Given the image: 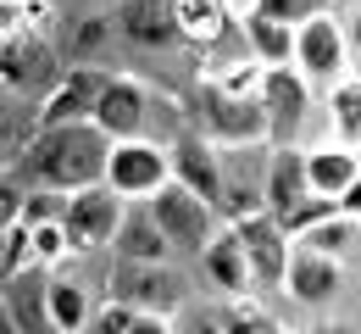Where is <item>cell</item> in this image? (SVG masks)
<instances>
[{"label": "cell", "instance_id": "cell-1", "mask_svg": "<svg viewBox=\"0 0 361 334\" xmlns=\"http://www.w3.org/2000/svg\"><path fill=\"white\" fill-rule=\"evenodd\" d=\"M111 150L117 140L100 129V123H61V129H39V140L28 150V162L6 179H23V184H45V190H94L106 184V167H111Z\"/></svg>", "mask_w": 361, "mask_h": 334}, {"label": "cell", "instance_id": "cell-2", "mask_svg": "<svg viewBox=\"0 0 361 334\" xmlns=\"http://www.w3.org/2000/svg\"><path fill=\"white\" fill-rule=\"evenodd\" d=\"M189 123H195V134H206L217 150H233V145H272L262 95H239V90H228L217 78H200V84H195V95H189Z\"/></svg>", "mask_w": 361, "mask_h": 334}, {"label": "cell", "instance_id": "cell-3", "mask_svg": "<svg viewBox=\"0 0 361 334\" xmlns=\"http://www.w3.org/2000/svg\"><path fill=\"white\" fill-rule=\"evenodd\" d=\"M267 212L300 239L306 229H317L322 217H334L339 206L312 195L306 179V145H272V167H267Z\"/></svg>", "mask_w": 361, "mask_h": 334}, {"label": "cell", "instance_id": "cell-4", "mask_svg": "<svg viewBox=\"0 0 361 334\" xmlns=\"http://www.w3.org/2000/svg\"><path fill=\"white\" fill-rule=\"evenodd\" d=\"M106 301H123L134 312H156V318H178L189 306V290L178 279V262H117L106 268Z\"/></svg>", "mask_w": 361, "mask_h": 334}, {"label": "cell", "instance_id": "cell-5", "mask_svg": "<svg viewBox=\"0 0 361 334\" xmlns=\"http://www.w3.org/2000/svg\"><path fill=\"white\" fill-rule=\"evenodd\" d=\"M173 184V150L167 140L145 134V140H117L111 167H106V190H117L128 206H145Z\"/></svg>", "mask_w": 361, "mask_h": 334}, {"label": "cell", "instance_id": "cell-6", "mask_svg": "<svg viewBox=\"0 0 361 334\" xmlns=\"http://www.w3.org/2000/svg\"><path fill=\"white\" fill-rule=\"evenodd\" d=\"M150 212H156V223H161V234L173 239V251L178 256H206V245L228 229V217L212 206V201H200L195 190H183V184H167V190L150 201Z\"/></svg>", "mask_w": 361, "mask_h": 334}, {"label": "cell", "instance_id": "cell-7", "mask_svg": "<svg viewBox=\"0 0 361 334\" xmlns=\"http://www.w3.org/2000/svg\"><path fill=\"white\" fill-rule=\"evenodd\" d=\"M262 106H267V140L272 145H300L312 129L317 84L300 67H267L262 78Z\"/></svg>", "mask_w": 361, "mask_h": 334}, {"label": "cell", "instance_id": "cell-8", "mask_svg": "<svg viewBox=\"0 0 361 334\" xmlns=\"http://www.w3.org/2000/svg\"><path fill=\"white\" fill-rule=\"evenodd\" d=\"M123 217H128V201H123L117 190H106V184H94V190H73L67 217H61V229H67V239H73V256L111 251L117 234H123Z\"/></svg>", "mask_w": 361, "mask_h": 334}, {"label": "cell", "instance_id": "cell-9", "mask_svg": "<svg viewBox=\"0 0 361 334\" xmlns=\"http://www.w3.org/2000/svg\"><path fill=\"white\" fill-rule=\"evenodd\" d=\"M233 234L245 239V256H250V273H256V295L267 301L283 290L289 279V262H295V234L272 217V212H256V217H239Z\"/></svg>", "mask_w": 361, "mask_h": 334}, {"label": "cell", "instance_id": "cell-10", "mask_svg": "<svg viewBox=\"0 0 361 334\" xmlns=\"http://www.w3.org/2000/svg\"><path fill=\"white\" fill-rule=\"evenodd\" d=\"M295 67L312 78L317 90H334V84H345L350 73H356V56H350V40H345V28H339V6L328 11V17H312L306 28H300V45H295Z\"/></svg>", "mask_w": 361, "mask_h": 334}, {"label": "cell", "instance_id": "cell-11", "mask_svg": "<svg viewBox=\"0 0 361 334\" xmlns=\"http://www.w3.org/2000/svg\"><path fill=\"white\" fill-rule=\"evenodd\" d=\"M111 17H117V40H128L139 50L183 45L178 0H111Z\"/></svg>", "mask_w": 361, "mask_h": 334}, {"label": "cell", "instance_id": "cell-12", "mask_svg": "<svg viewBox=\"0 0 361 334\" xmlns=\"http://www.w3.org/2000/svg\"><path fill=\"white\" fill-rule=\"evenodd\" d=\"M150 100H156V90H150L145 78L111 73L106 95L94 106V123H100L111 140H145V134H150Z\"/></svg>", "mask_w": 361, "mask_h": 334}, {"label": "cell", "instance_id": "cell-13", "mask_svg": "<svg viewBox=\"0 0 361 334\" xmlns=\"http://www.w3.org/2000/svg\"><path fill=\"white\" fill-rule=\"evenodd\" d=\"M167 150H173V184L195 190L200 201H212L223 212V150L206 140V134H195V129L173 134Z\"/></svg>", "mask_w": 361, "mask_h": 334}, {"label": "cell", "instance_id": "cell-14", "mask_svg": "<svg viewBox=\"0 0 361 334\" xmlns=\"http://www.w3.org/2000/svg\"><path fill=\"white\" fill-rule=\"evenodd\" d=\"M345 273H350V268H339L334 256H322V251H312V245L295 239V262H289L283 295H289L295 306H306V312H322V306H334V301L345 295Z\"/></svg>", "mask_w": 361, "mask_h": 334}, {"label": "cell", "instance_id": "cell-15", "mask_svg": "<svg viewBox=\"0 0 361 334\" xmlns=\"http://www.w3.org/2000/svg\"><path fill=\"white\" fill-rule=\"evenodd\" d=\"M111 73L106 67H67L61 84L50 90V100L39 106V123L45 129H61V123H94V106L106 95Z\"/></svg>", "mask_w": 361, "mask_h": 334}, {"label": "cell", "instance_id": "cell-16", "mask_svg": "<svg viewBox=\"0 0 361 334\" xmlns=\"http://www.w3.org/2000/svg\"><path fill=\"white\" fill-rule=\"evenodd\" d=\"M0 318L17 334H56L50 323V268H28L0 285Z\"/></svg>", "mask_w": 361, "mask_h": 334}, {"label": "cell", "instance_id": "cell-17", "mask_svg": "<svg viewBox=\"0 0 361 334\" xmlns=\"http://www.w3.org/2000/svg\"><path fill=\"white\" fill-rule=\"evenodd\" d=\"M200 273H206V285L217 290L223 301H250V295H256V273H250L245 239L233 234V223H228L223 234L206 245V256H200Z\"/></svg>", "mask_w": 361, "mask_h": 334}, {"label": "cell", "instance_id": "cell-18", "mask_svg": "<svg viewBox=\"0 0 361 334\" xmlns=\"http://www.w3.org/2000/svg\"><path fill=\"white\" fill-rule=\"evenodd\" d=\"M306 179H312V195H322V201H345V190L361 179V150L356 145H306Z\"/></svg>", "mask_w": 361, "mask_h": 334}, {"label": "cell", "instance_id": "cell-19", "mask_svg": "<svg viewBox=\"0 0 361 334\" xmlns=\"http://www.w3.org/2000/svg\"><path fill=\"white\" fill-rule=\"evenodd\" d=\"M111 256H117V262H178V251H173V239L161 234L150 201H145V206H128L123 234H117V245H111Z\"/></svg>", "mask_w": 361, "mask_h": 334}, {"label": "cell", "instance_id": "cell-20", "mask_svg": "<svg viewBox=\"0 0 361 334\" xmlns=\"http://www.w3.org/2000/svg\"><path fill=\"white\" fill-rule=\"evenodd\" d=\"M295 45H300V28L272 23L262 11H245V50H250L262 67H295Z\"/></svg>", "mask_w": 361, "mask_h": 334}, {"label": "cell", "instance_id": "cell-21", "mask_svg": "<svg viewBox=\"0 0 361 334\" xmlns=\"http://www.w3.org/2000/svg\"><path fill=\"white\" fill-rule=\"evenodd\" d=\"M94 312H100V301H90V290L73 285V279L56 268V273H50V323H56V334H90Z\"/></svg>", "mask_w": 361, "mask_h": 334}, {"label": "cell", "instance_id": "cell-22", "mask_svg": "<svg viewBox=\"0 0 361 334\" xmlns=\"http://www.w3.org/2000/svg\"><path fill=\"white\" fill-rule=\"evenodd\" d=\"M300 245H312V251H322V256H334L339 268H361V217L334 212V217H322L317 229H306Z\"/></svg>", "mask_w": 361, "mask_h": 334}, {"label": "cell", "instance_id": "cell-23", "mask_svg": "<svg viewBox=\"0 0 361 334\" xmlns=\"http://www.w3.org/2000/svg\"><path fill=\"white\" fill-rule=\"evenodd\" d=\"M322 112H328V140L361 150V73H350L345 84H334L322 95Z\"/></svg>", "mask_w": 361, "mask_h": 334}, {"label": "cell", "instance_id": "cell-24", "mask_svg": "<svg viewBox=\"0 0 361 334\" xmlns=\"http://www.w3.org/2000/svg\"><path fill=\"white\" fill-rule=\"evenodd\" d=\"M111 34H117V17H111V11L78 17V23H73V40H67V50H61V61H67V67H100Z\"/></svg>", "mask_w": 361, "mask_h": 334}, {"label": "cell", "instance_id": "cell-25", "mask_svg": "<svg viewBox=\"0 0 361 334\" xmlns=\"http://www.w3.org/2000/svg\"><path fill=\"white\" fill-rule=\"evenodd\" d=\"M223 334H283V323L267 312L262 295H250V301H223Z\"/></svg>", "mask_w": 361, "mask_h": 334}, {"label": "cell", "instance_id": "cell-26", "mask_svg": "<svg viewBox=\"0 0 361 334\" xmlns=\"http://www.w3.org/2000/svg\"><path fill=\"white\" fill-rule=\"evenodd\" d=\"M17 184H23V179H17ZM67 201H73L67 190L23 184V212H17V223H34V229H39V223H61V217H67Z\"/></svg>", "mask_w": 361, "mask_h": 334}, {"label": "cell", "instance_id": "cell-27", "mask_svg": "<svg viewBox=\"0 0 361 334\" xmlns=\"http://www.w3.org/2000/svg\"><path fill=\"white\" fill-rule=\"evenodd\" d=\"M339 0H256V11L272 23H289V28H306L312 17H328Z\"/></svg>", "mask_w": 361, "mask_h": 334}, {"label": "cell", "instance_id": "cell-28", "mask_svg": "<svg viewBox=\"0 0 361 334\" xmlns=\"http://www.w3.org/2000/svg\"><path fill=\"white\" fill-rule=\"evenodd\" d=\"M178 334H223V306H183L173 318Z\"/></svg>", "mask_w": 361, "mask_h": 334}, {"label": "cell", "instance_id": "cell-29", "mask_svg": "<svg viewBox=\"0 0 361 334\" xmlns=\"http://www.w3.org/2000/svg\"><path fill=\"white\" fill-rule=\"evenodd\" d=\"M134 318H139L134 306H123V301H100L90 334H128V329H134Z\"/></svg>", "mask_w": 361, "mask_h": 334}, {"label": "cell", "instance_id": "cell-30", "mask_svg": "<svg viewBox=\"0 0 361 334\" xmlns=\"http://www.w3.org/2000/svg\"><path fill=\"white\" fill-rule=\"evenodd\" d=\"M339 28L350 40V56H356V73H361V0H339Z\"/></svg>", "mask_w": 361, "mask_h": 334}, {"label": "cell", "instance_id": "cell-31", "mask_svg": "<svg viewBox=\"0 0 361 334\" xmlns=\"http://www.w3.org/2000/svg\"><path fill=\"white\" fill-rule=\"evenodd\" d=\"M128 334H178V329H173V318H156V312H139V318H134V329H128Z\"/></svg>", "mask_w": 361, "mask_h": 334}, {"label": "cell", "instance_id": "cell-32", "mask_svg": "<svg viewBox=\"0 0 361 334\" xmlns=\"http://www.w3.org/2000/svg\"><path fill=\"white\" fill-rule=\"evenodd\" d=\"M306 334H361V329H356V323H345V318H317Z\"/></svg>", "mask_w": 361, "mask_h": 334}, {"label": "cell", "instance_id": "cell-33", "mask_svg": "<svg viewBox=\"0 0 361 334\" xmlns=\"http://www.w3.org/2000/svg\"><path fill=\"white\" fill-rule=\"evenodd\" d=\"M339 212H345V217H361V179L350 184V190H345V201H339Z\"/></svg>", "mask_w": 361, "mask_h": 334}, {"label": "cell", "instance_id": "cell-34", "mask_svg": "<svg viewBox=\"0 0 361 334\" xmlns=\"http://www.w3.org/2000/svg\"><path fill=\"white\" fill-rule=\"evenodd\" d=\"M228 6H233L239 17H245V11H256V0H228Z\"/></svg>", "mask_w": 361, "mask_h": 334}, {"label": "cell", "instance_id": "cell-35", "mask_svg": "<svg viewBox=\"0 0 361 334\" xmlns=\"http://www.w3.org/2000/svg\"><path fill=\"white\" fill-rule=\"evenodd\" d=\"M283 334H289V329H283Z\"/></svg>", "mask_w": 361, "mask_h": 334}]
</instances>
